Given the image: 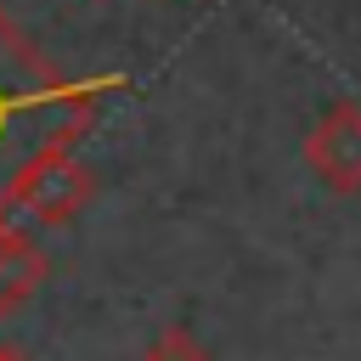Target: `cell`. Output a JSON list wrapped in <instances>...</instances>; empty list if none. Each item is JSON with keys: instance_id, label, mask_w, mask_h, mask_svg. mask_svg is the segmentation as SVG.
Masks as SVG:
<instances>
[{"instance_id": "obj_1", "label": "cell", "mask_w": 361, "mask_h": 361, "mask_svg": "<svg viewBox=\"0 0 361 361\" xmlns=\"http://www.w3.org/2000/svg\"><path fill=\"white\" fill-rule=\"evenodd\" d=\"M124 73H90V79H68L39 45L34 34H23L11 23V11L0 6V209H6V180L11 169L39 147V141H79V130L90 124L96 102L124 90Z\"/></svg>"}, {"instance_id": "obj_2", "label": "cell", "mask_w": 361, "mask_h": 361, "mask_svg": "<svg viewBox=\"0 0 361 361\" xmlns=\"http://www.w3.org/2000/svg\"><path fill=\"white\" fill-rule=\"evenodd\" d=\"M96 192H102L96 169L73 152L68 135H56V141H39L11 169V180H6V214L17 209L28 220H39V226H73L96 203Z\"/></svg>"}, {"instance_id": "obj_3", "label": "cell", "mask_w": 361, "mask_h": 361, "mask_svg": "<svg viewBox=\"0 0 361 361\" xmlns=\"http://www.w3.org/2000/svg\"><path fill=\"white\" fill-rule=\"evenodd\" d=\"M310 175L327 186V192H344L355 197L361 192V102L355 96H338L316 113V124L305 130L299 141Z\"/></svg>"}, {"instance_id": "obj_4", "label": "cell", "mask_w": 361, "mask_h": 361, "mask_svg": "<svg viewBox=\"0 0 361 361\" xmlns=\"http://www.w3.org/2000/svg\"><path fill=\"white\" fill-rule=\"evenodd\" d=\"M45 276H51L45 248H39L28 231H17V226H11V214L0 209V310L28 305V299L45 288Z\"/></svg>"}, {"instance_id": "obj_5", "label": "cell", "mask_w": 361, "mask_h": 361, "mask_svg": "<svg viewBox=\"0 0 361 361\" xmlns=\"http://www.w3.org/2000/svg\"><path fill=\"white\" fill-rule=\"evenodd\" d=\"M135 361H220V355H214V350H209L186 322H169V327H164V333H158Z\"/></svg>"}, {"instance_id": "obj_6", "label": "cell", "mask_w": 361, "mask_h": 361, "mask_svg": "<svg viewBox=\"0 0 361 361\" xmlns=\"http://www.w3.org/2000/svg\"><path fill=\"white\" fill-rule=\"evenodd\" d=\"M0 361H28V355H23L17 344H6V338H0Z\"/></svg>"}]
</instances>
